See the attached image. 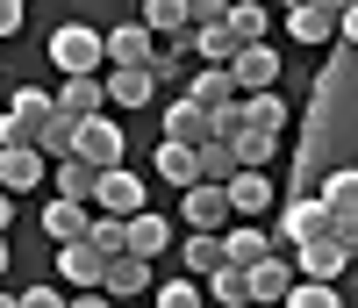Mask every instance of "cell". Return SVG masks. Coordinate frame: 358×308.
<instances>
[{
    "mask_svg": "<svg viewBox=\"0 0 358 308\" xmlns=\"http://www.w3.org/2000/svg\"><path fill=\"white\" fill-rule=\"evenodd\" d=\"M50 65L79 79V72H101L108 65V36L101 29H86V22H65V29H50Z\"/></svg>",
    "mask_w": 358,
    "mask_h": 308,
    "instance_id": "6da1fadb",
    "label": "cell"
},
{
    "mask_svg": "<svg viewBox=\"0 0 358 308\" xmlns=\"http://www.w3.org/2000/svg\"><path fill=\"white\" fill-rule=\"evenodd\" d=\"M322 230H330V201H322V194H287L273 244H280V251H301V244H308V237H322Z\"/></svg>",
    "mask_w": 358,
    "mask_h": 308,
    "instance_id": "7a4b0ae2",
    "label": "cell"
},
{
    "mask_svg": "<svg viewBox=\"0 0 358 308\" xmlns=\"http://www.w3.org/2000/svg\"><path fill=\"white\" fill-rule=\"evenodd\" d=\"M122 150H129V136H122V122H115V115H86V122H79V158H86V165L115 172V165H122Z\"/></svg>",
    "mask_w": 358,
    "mask_h": 308,
    "instance_id": "3957f363",
    "label": "cell"
},
{
    "mask_svg": "<svg viewBox=\"0 0 358 308\" xmlns=\"http://www.w3.org/2000/svg\"><path fill=\"white\" fill-rule=\"evenodd\" d=\"M229 187H215V179H201V187H187L179 194V223L187 230H229Z\"/></svg>",
    "mask_w": 358,
    "mask_h": 308,
    "instance_id": "277c9868",
    "label": "cell"
},
{
    "mask_svg": "<svg viewBox=\"0 0 358 308\" xmlns=\"http://www.w3.org/2000/svg\"><path fill=\"white\" fill-rule=\"evenodd\" d=\"M57 280H65V287H101V280H108V251H101L94 237L57 244Z\"/></svg>",
    "mask_w": 358,
    "mask_h": 308,
    "instance_id": "5b68a950",
    "label": "cell"
},
{
    "mask_svg": "<svg viewBox=\"0 0 358 308\" xmlns=\"http://www.w3.org/2000/svg\"><path fill=\"white\" fill-rule=\"evenodd\" d=\"M294 265H301V280H344L351 251H344V237H337V230H322V237H308L301 251H294Z\"/></svg>",
    "mask_w": 358,
    "mask_h": 308,
    "instance_id": "8992f818",
    "label": "cell"
},
{
    "mask_svg": "<svg viewBox=\"0 0 358 308\" xmlns=\"http://www.w3.org/2000/svg\"><path fill=\"white\" fill-rule=\"evenodd\" d=\"M151 101H158L151 65H108V108H151Z\"/></svg>",
    "mask_w": 358,
    "mask_h": 308,
    "instance_id": "52a82bcc",
    "label": "cell"
},
{
    "mask_svg": "<svg viewBox=\"0 0 358 308\" xmlns=\"http://www.w3.org/2000/svg\"><path fill=\"white\" fill-rule=\"evenodd\" d=\"M165 136H172V144H194V150H201L208 136H215V115H208L194 94H179V101H165Z\"/></svg>",
    "mask_w": 358,
    "mask_h": 308,
    "instance_id": "ba28073f",
    "label": "cell"
},
{
    "mask_svg": "<svg viewBox=\"0 0 358 308\" xmlns=\"http://www.w3.org/2000/svg\"><path fill=\"white\" fill-rule=\"evenodd\" d=\"M43 172H50V158H43L36 144H8V150H0V187H8V194L43 187Z\"/></svg>",
    "mask_w": 358,
    "mask_h": 308,
    "instance_id": "9c48e42d",
    "label": "cell"
},
{
    "mask_svg": "<svg viewBox=\"0 0 358 308\" xmlns=\"http://www.w3.org/2000/svg\"><path fill=\"white\" fill-rule=\"evenodd\" d=\"M229 72H236L244 94H273V86H280V50H273V43H244Z\"/></svg>",
    "mask_w": 358,
    "mask_h": 308,
    "instance_id": "30bf717a",
    "label": "cell"
},
{
    "mask_svg": "<svg viewBox=\"0 0 358 308\" xmlns=\"http://www.w3.org/2000/svg\"><path fill=\"white\" fill-rule=\"evenodd\" d=\"M86 230H94V201H65V194H50V208H43V237H50V244H79Z\"/></svg>",
    "mask_w": 358,
    "mask_h": 308,
    "instance_id": "8fae6325",
    "label": "cell"
},
{
    "mask_svg": "<svg viewBox=\"0 0 358 308\" xmlns=\"http://www.w3.org/2000/svg\"><path fill=\"white\" fill-rule=\"evenodd\" d=\"M115 301H143V294H151L158 280H151V258H136V251H115L108 258V280H101Z\"/></svg>",
    "mask_w": 358,
    "mask_h": 308,
    "instance_id": "7c38bea8",
    "label": "cell"
},
{
    "mask_svg": "<svg viewBox=\"0 0 358 308\" xmlns=\"http://www.w3.org/2000/svg\"><path fill=\"white\" fill-rule=\"evenodd\" d=\"M187 94H194L208 115H222V108H236V101H244V86H236V72H229V65H201V72L187 79Z\"/></svg>",
    "mask_w": 358,
    "mask_h": 308,
    "instance_id": "4fadbf2b",
    "label": "cell"
},
{
    "mask_svg": "<svg viewBox=\"0 0 358 308\" xmlns=\"http://www.w3.org/2000/svg\"><path fill=\"white\" fill-rule=\"evenodd\" d=\"M294 280H301V265H294V251H273L251 265V301H287Z\"/></svg>",
    "mask_w": 358,
    "mask_h": 308,
    "instance_id": "5bb4252c",
    "label": "cell"
},
{
    "mask_svg": "<svg viewBox=\"0 0 358 308\" xmlns=\"http://www.w3.org/2000/svg\"><path fill=\"white\" fill-rule=\"evenodd\" d=\"M151 172L165 179V187H179V194H187V187H201V150L194 144H158V158H151Z\"/></svg>",
    "mask_w": 358,
    "mask_h": 308,
    "instance_id": "9a60e30c",
    "label": "cell"
},
{
    "mask_svg": "<svg viewBox=\"0 0 358 308\" xmlns=\"http://www.w3.org/2000/svg\"><path fill=\"white\" fill-rule=\"evenodd\" d=\"M94 208H108V215H143V172H101V194H94Z\"/></svg>",
    "mask_w": 358,
    "mask_h": 308,
    "instance_id": "2e32d148",
    "label": "cell"
},
{
    "mask_svg": "<svg viewBox=\"0 0 358 308\" xmlns=\"http://www.w3.org/2000/svg\"><path fill=\"white\" fill-rule=\"evenodd\" d=\"M57 108H65V115H108V79L101 72H79V79H65V86H57Z\"/></svg>",
    "mask_w": 358,
    "mask_h": 308,
    "instance_id": "e0dca14e",
    "label": "cell"
},
{
    "mask_svg": "<svg viewBox=\"0 0 358 308\" xmlns=\"http://www.w3.org/2000/svg\"><path fill=\"white\" fill-rule=\"evenodd\" d=\"M158 57V36L143 22H122V29H108V65H151Z\"/></svg>",
    "mask_w": 358,
    "mask_h": 308,
    "instance_id": "ac0fdd59",
    "label": "cell"
},
{
    "mask_svg": "<svg viewBox=\"0 0 358 308\" xmlns=\"http://www.w3.org/2000/svg\"><path fill=\"white\" fill-rule=\"evenodd\" d=\"M143 29H151L158 43H172V36H194V8L187 0H143V15H136Z\"/></svg>",
    "mask_w": 358,
    "mask_h": 308,
    "instance_id": "d6986e66",
    "label": "cell"
},
{
    "mask_svg": "<svg viewBox=\"0 0 358 308\" xmlns=\"http://www.w3.org/2000/svg\"><path fill=\"white\" fill-rule=\"evenodd\" d=\"M287 36L294 43H330L337 36V15L322 8V0H301V8H287Z\"/></svg>",
    "mask_w": 358,
    "mask_h": 308,
    "instance_id": "ffe728a7",
    "label": "cell"
},
{
    "mask_svg": "<svg viewBox=\"0 0 358 308\" xmlns=\"http://www.w3.org/2000/svg\"><path fill=\"white\" fill-rule=\"evenodd\" d=\"M50 179H57V194H65V201H94V194H101V165H86L79 150H72V158H57Z\"/></svg>",
    "mask_w": 358,
    "mask_h": 308,
    "instance_id": "44dd1931",
    "label": "cell"
},
{
    "mask_svg": "<svg viewBox=\"0 0 358 308\" xmlns=\"http://www.w3.org/2000/svg\"><path fill=\"white\" fill-rule=\"evenodd\" d=\"M229 208H236V215H265V208H273V179H265L258 165L229 172Z\"/></svg>",
    "mask_w": 358,
    "mask_h": 308,
    "instance_id": "7402d4cb",
    "label": "cell"
},
{
    "mask_svg": "<svg viewBox=\"0 0 358 308\" xmlns=\"http://www.w3.org/2000/svg\"><path fill=\"white\" fill-rule=\"evenodd\" d=\"M236 50H244V36H236L229 22H208V29H194V57H201V65H236Z\"/></svg>",
    "mask_w": 358,
    "mask_h": 308,
    "instance_id": "603a6c76",
    "label": "cell"
},
{
    "mask_svg": "<svg viewBox=\"0 0 358 308\" xmlns=\"http://www.w3.org/2000/svg\"><path fill=\"white\" fill-rule=\"evenodd\" d=\"M222 251H229V265H258V258H273L280 244H273V230H222Z\"/></svg>",
    "mask_w": 358,
    "mask_h": 308,
    "instance_id": "cb8c5ba5",
    "label": "cell"
},
{
    "mask_svg": "<svg viewBox=\"0 0 358 308\" xmlns=\"http://www.w3.org/2000/svg\"><path fill=\"white\" fill-rule=\"evenodd\" d=\"M36 150H43L50 165H57V158H72V150H79V115H65V108H57L43 130H36Z\"/></svg>",
    "mask_w": 358,
    "mask_h": 308,
    "instance_id": "d4e9b609",
    "label": "cell"
},
{
    "mask_svg": "<svg viewBox=\"0 0 358 308\" xmlns=\"http://www.w3.org/2000/svg\"><path fill=\"white\" fill-rule=\"evenodd\" d=\"M179 258H187V272H194V280H208L215 265H229V251H222V230H194Z\"/></svg>",
    "mask_w": 358,
    "mask_h": 308,
    "instance_id": "484cf974",
    "label": "cell"
},
{
    "mask_svg": "<svg viewBox=\"0 0 358 308\" xmlns=\"http://www.w3.org/2000/svg\"><path fill=\"white\" fill-rule=\"evenodd\" d=\"M165 244H172V223H165V215H151V208L129 215V251H136V258H158Z\"/></svg>",
    "mask_w": 358,
    "mask_h": 308,
    "instance_id": "4316f807",
    "label": "cell"
},
{
    "mask_svg": "<svg viewBox=\"0 0 358 308\" xmlns=\"http://www.w3.org/2000/svg\"><path fill=\"white\" fill-rule=\"evenodd\" d=\"M229 144H236V158H244V165H258V172L280 158V130H251V122H244V130H236Z\"/></svg>",
    "mask_w": 358,
    "mask_h": 308,
    "instance_id": "83f0119b",
    "label": "cell"
},
{
    "mask_svg": "<svg viewBox=\"0 0 358 308\" xmlns=\"http://www.w3.org/2000/svg\"><path fill=\"white\" fill-rule=\"evenodd\" d=\"M208 294H215V308H244L251 301V272L244 265H215L208 272Z\"/></svg>",
    "mask_w": 358,
    "mask_h": 308,
    "instance_id": "f1b7e54d",
    "label": "cell"
},
{
    "mask_svg": "<svg viewBox=\"0 0 358 308\" xmlns=\"http://www.w3.org/2000/svg\"><path fill=\"white\" fill-rule=\"evenodd\" d=\"M229 172H244V158H236L229 136H208L201 144V179H215V187H229Z\"/></svg>",
    "mask_w": 358,
    "mask_h": 308,
    "instance_id": "f546056e",
    "label": "cell"
},
{
    "mask_svg": "<svg viewBox=\"0 0 358 308\" xmlns=\"http://www.w3.org/2000/svg\"><path fill=\"white\" fill-rule=\"evenodd\" d=\"M229 29L244 43H265V29H273V8L265 0H229Z\"/></svg>",
    "mask_w": 358,
    "mask_h": 308,
    "instance_id": "4dcf8cb0",
    "label": "cell"
},
{
    "mask_svg": "<svg viewBox=\"0 0 358 308\" xmlns=\"http://www.w3.org/2000/svg\"><path fill=\"white\" fill-rule=\"evenodd\" d=\"M322 201H330V215L337 208H358V165H330V172H322V187H315Z\"/></svg>",
    "mask_w": 358,
    "mask_h": 308,
    "instance_id": "1f68e13d",
    "label": "cell"
},
{
    "mask_svg": "<svg viewBox=\"0 0 358 308\" xmlns=\"http://www.w3.org/2000/svg\"><path fill=\"white\" fill-rule=\"evenodd\" d=\"M244 122H251V130H280L287 136V101L280 94H244Z\"/></svg>",
    "mask_w": 358,
    "mask_h": 308,
    "instance_id": "d6a6232c",
    "label": "cell"
},
{
    "mask_svg": "<svg viewBox=\"0 0 358 308\" xmlns=\"http://www.w3.org/2000/svg\"><path fill=\"white\" fill-rule=\"evenodd\" d=\"M280 308H344V294H337V280H294V294Z\"/></svg>",
    "mask_w": 358,
    "mask_h": 308,
    "instance_id": "836d02e7",
    "label": "cell"
},
{
    "mask_svg": "<svg viewBox=\"0 0 358 308\" xmlns=\"http://www.w3.org/2000/svg\"><path fill=\"white\" fill-rule=\"evenodd\" d=\"M151 301H158V308H208V287H201L194 272H187V280H165Z\"/></svg>",
    "mask_w": 358,
    "mask_h": 308,
    "instance_id": "e575fe53",
    "label": "cell"
},
{
    "mask_svg": "<svg viewBox=\"0 0 358 308\" xmlns=\"http://www.w3.org/2000/svg\"><path fill=\"white\" fill-rule=\"evenodd\" d=\"M330 230L344 237V251L358 258V208H337V215H330Z\"/></svg>",
    "mask_w": 358,
    "mask_h": 308,
    "instance_id": "d590c367",
    "label": "cell"
},
{
    "mask_svg": "<svg viewBox=\"0 0 358 308\" xmlns=\"http://www.w3.org/2000/svg\"><path fill=\"white\" fill-rule=\"evenodd\" d=\"M22 308H72V294H57V287H22Z\"/></svg>",
    "mask_w": 358,
    "mask_h": 308,
    "instance_id": "8d00e7d4",
    "label": "cell"
},
{
    "mask_svg": "<svg viewBox=\"0 0 358 308\" xmlns=\"http://www.w3.org/2000/svg\"><path fill=\"white\" fill-rule=\"evenodd\" d=\"M22 22H29V8H22V0H0V43H8V36H22Z\"/></svg>",
    "mask_w": 358,
    "mask_h": 308,
    "instance_id": "74e56055",
    "label": "cell"
},
{
    "mask_svg": "<svg viewBox=\"0 0 358 308\" xmlns=\"http://www.w3.org/2000/svg\"><path fill=\"white\" fill-rule=\"evenodd\" d=\"M72 308H115V294H108V287H79Z\"/></svg>",
    "mask_w": 358,
    "mask_h": 308,
    "instance_id": "f35d334b",
    "label": "cell"
},
{
    "mask_svg": "<svg viewBox=\"0 0 358 308\" xmlns=\"http://www.w3.org/2000/svg\"><path fill=\"white\" fill-rule=\"evenodd\" d=\"M337 36H344V43H351V50H358V0H351V8H344V15H337Z\"/></svg>",
    "mask_w": 358,
    "mask_h": 308,
    "instance_id": "ab89813d",
    "label": "cell"
},
{
    "mask_svg": "<svg viewBox=\"0 0 358 308\" xmlns=\"http://www.w3.org/2000/svg\"><path fill=\"white\" fill-rule=\"evenodd\" d=\"M8 223H15V194L0 187V230H8Z\"/></svg>",
    "mask_w": 358,
    "mask_h": 308,
    "instance_id": "60d3db41",
    "label": "cell"
},
{
    "mask_svg": "<svg viewBox=\"0 0 358 308\" xmlns=\"http://www.w3.org/2000/svg\"><path fill=\"white\" fill-rule=\"evenodd\" d=\"M8 265H15V251H8V237H0V280H8Z\"/></svg>",
    "mask_w": 358,
    "mask_h": 308,
    "instance_id": "b9f144b4",
    "label": "cell"
},
{
    "mask_svg": "<svg viewBox=\"0 0 358 308\" xmlns=\"http://www.w3.org/2000/svg\"><path fill=\"white\" fill-rule=\"evenodd\" d=\"M0 308H22V294H8V287H0Z\"/></svg>",
    "mask_w": 358,
    "mask_h": 308,
    "instance_id": "7bdbcfd3",
    "label": "cell"
},
{
    "mask_svg": "<svg viewBox=\"0 0 358 308\" xmlns=\"http://www.w3.org/2000/svg\"><path fill=\"white\" fill-rule=\"evenodd\" d=\"M322 8H330V15H344V8H351V0H322Z\"/></svg>",
    "mask_w": 358,
    "mask_h": 308,
    "instance_id": "ee69618b",
    "label": "cell"
},
{
    "mask_svg": "<svg viewBox=\"0 0 358 308\" xmlns=\"http://www.w3.org/2000/svg\"><path fill=\"white\" fill-rule=\"evenodd\" d=\"M287 8H301V0H287Z\"/></svg>",
    "mask_w": 358,
    "mask_h": 308,
    "instance_id": "f6af8a7d",
    "label": "cell"
},
{
    "mask_svg": "<svg viewBox=\"0 0 358 308\" xmlns=\"http://www.w3.org/2000/svg\"><path fill=\"white\" fill-rule=\"evenodd\" d=\"M143 308H158V301H143Z\"/></svg>",
    "mask_w": 358,
    "mask_h": 308,
    "instance_id": "bcb514c9",
    "label": "cell"
}]
</instances>
